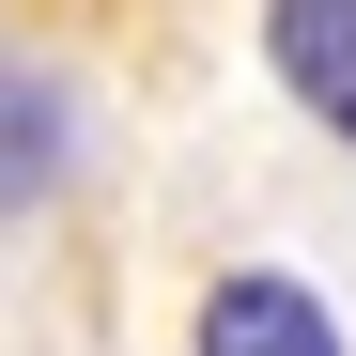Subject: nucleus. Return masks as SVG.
Returning a JSON list of instances; mask_svg holds the SVG:
<instances>
[{
	"mask_svg": "<svg viewBox=\"0 0 356 356\" xmlns=\"http://www.w3.org/2000/svg\"><path fill=\"white\" fill-rule=\"evenodd\" d=\"M264 63H279V93L356 155V0H264Z\"/></svg>",
	"mask_w": 356,
	"mask_h": 356,
	"instance_id": "1",
	"label": "nucleus"
},
{
	"mask_svg": "<svg viewBox=\"0 0 356 356\" xmlns=\"http://www.w3.org/2000/svg\"><path fill=\"white\" fill-rule=\"evenodd\" d=\"M63 170H78V108H63V78L0 47V217H31Z\"/></svg>",
	"mask_w": 356,
	"mask_h": 356,
	"instance_id": "3",
	"label": "nucleus"
},
{
	"mask_svg": "<svg viewBox=\"0 0 356 356\" xmlns=\"http://www.w3.org/2000/svg\"><path fill=\"white\" fill-rule=\"evenodd\" d=\"M202 356H341V325H325V294H310V279L232 264V279L202 294Z\"/></svg>",
	"mask_w": 356,
	"mask_h": 356,
	"instance_id": "2",
	"label": "nucleus"
}]
</instances>
